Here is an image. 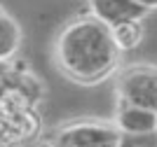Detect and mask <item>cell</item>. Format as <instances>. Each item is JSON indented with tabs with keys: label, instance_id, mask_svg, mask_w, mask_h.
Listing matches in <instances>:
<instances>
[{
	"label": "cell",
	"instance_id": "5b68a950",
	"mask_svg": "<svg viewBox=\"0 0 157 147\" xmlns=\"http://www.w3.org/2000/svg\"><path fill=\"white\" fill-rule=\"evenodd\" d=\"M115 124H117L120 133H152L157 131V112L134 103H124L120 101L117 105V115H115Z\"/></svg>",
	"mask_w": 157,
	"mask_h": 147
},
{
	"label": "cell",
	"instance_id": "7c38bea8",
	"mask_svg": "<svg viewBox=\"0 0 157 147\" xmlns=\"http://www.w3.org/2000/svg\"><path fill=\"white\" fill-rule=\"evenodd\" d=\"M38 147H52V145H49V142H47V140H45V142H40V145H38Z\"/></svg>",
	"mask_w": 157,
	"mask_h": 147
},
{
	"label": "cell",
	"instance_id": "8992f818",
	"mask_svg": "<svg viewBox=\"0 0 157 147\" xmlns=\"http://www.w3.org/2000/svg\"><path fill=\"white\" fill-rule=\"evenodd\" d=\"M21 47V28L19 24L0 12V63H10Z\"/></svg>",
	"mask_w": 157,
	"mask_h": 147
},
{
	"label": "cell",
	"instance_id": "30bf717a",
	"mask_svg": "<svg viewBox=\"0 0 157 147\" xmlns=\"http://www.w3.org/2000/svg\"><path fill=\"white\" fill-rule=\"evenodd\" d=\"M10 75H12V65L10 63H0V89L5 86V82L10 79Z\"/></svg>",
	"mask_w": 157,
	"mask_h": 147
},
{
	"label": "cell",
	"instance_id": "7a4b0ae2",
	"mask_svg": "<svg viewBox=\"0 0 157 147\" xmlns=\"http://www.w3.org/2000/svg\"><path fill=\"white\" fill-rule=\"evenodd\" d=\"M120 128L115 122L78 119L59 126L49 135L52 147H120Z\"/></svg>",
	"mask_w": 157,
	"mask_h": 147
},
{
	"label": "cell",
	"instance_id": "8fae6325",
	"mask_svg": "<svg viewBox=\"0 0 157 147\" xmlns=\"http://www.w3.org/2000/svg\"><path fill=\"white\" fill-rule=\"evenodd\" d=\"M143 7H148V9H157V0H138Z\"/></svg>",
	"mask_w": 157,
	"mask_h": 147
},
{
	"label": "cell",
	"instance_id": "ba28073f",
	"mask_svg": "<svg viewBox=\"0 0 157 147\" xmlns=\"http://www.w3.org/2000/svg\"><path fill=\"white\" fill-rule=\"evenodd\" d=\"M24 140V135L19 133V128L14 126L7 117L0 115V147H14Z\"/></svg>",
	"mask_w": 157,
	"mask_h": 147
},
{
	"label": "cell",
	"instance_id": "3957f363",
	"mask_svg": "<svg viewBox=\"0 0 157 147\" xmlns=\"http://www.w3.org/2000/svg\"><path fill=\"white\" fill-rule=\"evenodd\" d=\"M120 101L157 112V65H129L117 75Z\"/></svg>",
	"mask_w": 157,
	"mask_h": 147
},
{
	"label": "cell",
	"instance_id": "6da1fadb",
	"mask_svg": "<svg viewBox=\"0 0 157 147\" xmlns=\"http://www.w3.org/2000/svg\"><path fill=\"white\" fill-rule=\"evenodd\" d=\"M120 54L110 26L98 21L94 14L68 21L54 42L56 68L71 82L85 86L108 79L117 70Z\"/></svg>",
	"mask_w": 157,
	"mask_h": 147
},
{
	"label": "cell",
	"instance_id": "52a82bcc",
	"mask_svg": "<svg viewBox=\"0 0 157 147\" xmlns=\"http://www.w3.org/2000/svg\"><path fill=\"white\" fill-rule=\"evenodd\" d=\"M110 33L120 51H134L143 42L145 26H143V19H131V21H122L117 26H110Z\"/></svg>",
	"mask_w": 157,
	"mask_h": 147
},
{
	"label": "cell",
	"instance_id": "9c48e42d",
	"mask_svg": "<svg viewBox=\"0 0 157 147\" xmlns=\"http://www.w3.org/2000/svg\"><path fill=\"white\" fill-rule=\"evenodd\" d=\"M120 147H157V131H152V133H138V135L122 133Z\"/></svg>",
	"mask_w": 157,
	"mask_h": 147
},
{
	"label": "cell",
	"instance_id": "277c9868",
	"mask_svg": "<svg viewBox=\"0 0 157 147\" xmlns=\"http://www.w3.org/2000/svg\"><path fill=\"white\" fill-rule=\"evenodd\" d=\"M89 9L98 21L108 26H117L131 19H143L150 12L138 0H89Z\"/></svg>",
	"mask_w": 157,
	"mask_h": 147
}]
</instances>
